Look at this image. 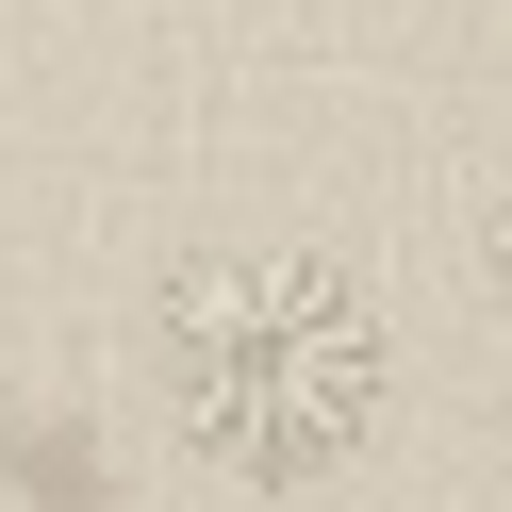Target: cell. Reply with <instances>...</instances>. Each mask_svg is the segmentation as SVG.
<instances>
[{
    "label": "cell",
    "instance_id": "7a4b0ae2",
    "mask_svg": "<svg viewBox=\"0 0 512 512\" xmlns=\"http://www.w3.org/2000/svg\"><path fill=\"white\" fill-rule=\"evenodd\" d=\"M0 512H116V479H100V446H83V430L0 413Z\"/></svg>",
    "mask_w": 512,
    "mask_h": 512
},
{
    "label": "cell",
    "instance_id": "277c9868",
    "mask_svg": "<svg viewBox=\"0 0 512 512\" xmlns=\"http://www.w3.org/2000/svg\"><path fill=\"white\" fill-rule=\"evenodd\" d=\"M479 512H512V496H479Z\"/></svg>",
    "mask_w": 512,
    "mask_h": 512
},
{
    "label": "cell",
    "instance_id": "3957f363",
    "mask_svg": "<svg viewBox=\"0 0 512 512\" xmlns=\"http://www.w3.org/2000/svg\"><path fill=\"white\" fill-rule=\"evenodd\" d=\"M479 265H496V314H512V182H496V215H479Z\"/></svg>",
    "mask_w": 512,
    "mask_h": 512
},
{
    "label": "cell",
    "instance_id": "6da1fadb",
    "mask_svg": "<svg viewBox=\"0 0 512 512\" xmlns=\"http://www.w3.org/2000/svg\"><path fill=\"white\" fill-rule=\"evenodd\" d=\"M380 380H397V347H380L364 281L314 265V248H232V265L166 281V413L248 496L331 479L347 446L380 430Z\"/></svg>",
    "mask_w": 512,
    "mask_h": 512
}]
</instances>
